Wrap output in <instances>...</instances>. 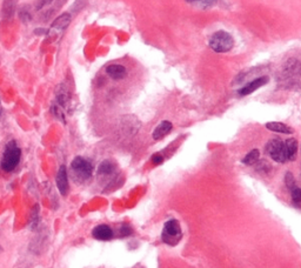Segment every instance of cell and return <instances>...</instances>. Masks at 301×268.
Listing matches in <instances>:
<instances>
[{
	"label": "cell",
	"instance_id": "6da1fadb",
	"mask_svg": "<svg viewBox=\"0 0 301 268\" xmlns=\"http://www.w3.org/2000/svg\"><path fill=\"white\" fill-rule=\"evenodd\" d=\"M21 159V149L15 140H11L6 143L4 153H2L0 167L6 173H11L18 167Z\"/></svg>",
	"mask_w": 301,
	"mask_h": 268
},
{
	"label": "cell",
	"instance_id": "7a4b0ae2",
	"mask_svg": "<svg viewBox=\"0 0 301 268\" xmlns=\"http://www.w3.org/2000/svg\"><path fill=\"white\" fill-rule=\"evenodd\" d=\"M234 46V40L230 33L218 31L209 39V47L217 53H227Z\"/></svg>",
	"mask_w": 301,
	"mask_h": 268
},
{
	"label": "cell",
	"instance_id": "3957f363",
	"mask_svg": "<svg viewBox=\"0 0 301 268\" xmlns=\"http://www.w3.org/2000/svg\"><path fill=\"white\" fill-rule=\"evenodd\" d=\"M182 238V232L181 227L178 220L175 219H171L163 225L162 233H161V239L163 243L168 246H175L179 244V241Z\"/></svg>",
	"mask_w": 301,
	"mask_h": 268
},
{
	"label": "cell",
	"instance_id": "277c9868",
	"mask_svg": "<svg viewBox=\"0 0 301 268\" xmlns=\"http://www.w3.org/2000/svg\"><path fill=\"white\" fill-rule=\"evenodd\" d=\"M71 169L73 172L74 178L79 181H86L93 174V165L90 160L83 156H75L71 162Z\"/></svg>",
	"mask_w": 301,
	"mask_h": 268
},
{
	"label": "cell",
	"instance_id": "5b68a950",
	"mask_svg": "<svg viewBox=\"0 0 301 268\" xmlns=\"http://www.w3.org/2000/svg\"><path fill=\"white\" fill-rule=\"evenodd\" d=\"M266 152L274 161L280 163L287 161L286 153H285V143L281 139L270 140V141L266 143Z\"/></svg>",
	"mask_w": 301,
	"mask_h": 268
},
{
	"label": "cell",
	"instance_id": "8992f818",
	"mask_svg": "<svg viewBox=\"0 0 301 268\" xmlns=\"http://www.w3.org/2000/svg\"><path fill=\"white\" fill-rule=\"evenodd\" d=\"M55 104L60 106L64 111L68 110V107H70L71 93L68 87L65 86V85H59V87L57 88V100H55Z\"/></svg>",
	"mask_w": 301,
	"mask_h": 268
},
{
	"label": "cell",
	"instance_id": "52a82bcc",
	"mask_svg": "<svg viewBox=\"0 0 301 268\" xmlns=\"http://www.w3.org/2000/svg\"><path fill=\"white\" fill-rule=\"evenodd\" d=\"M55 182H57V187L60 192L61 195H66L70 189V185H68V175L66 166H60L59 171L57 173V178H55Z\"/></svg>",
	"mask_w": 301,
	"mask_h": 268
},
{
	"label": "cell",
	"instance_id": "ba28073f",
	"mask_svg": "<svg viewBox=\"0 0 301 268\" xmlns=\"http://www.w3.org/2000/svg\"><path fill=\"white\" fill-rule=\"evenodd\" d=\"M268 78L267 77H260L257 78V79H254L253 81H251V83H248L247 85H245L243 88H240L239 90V94H240L241 97L248 96V94H252L253 92H255L257 90H259L260 87L265 86L268 83Z\"/></svg>",
	"mask_w": 301,
	"mask_h": 268
},
{
	"label": "cell",
	"instance_id": "9c48e42d",
	"mask_svg": "<svg viewBox=\"0 0 301 268\" xmlns=\"http://www.w3.org/2000/svg\"><path fill=\"white\" fill-rule=\"evenodd\" d=\"M92 235L94 239L99 241H109L113 238V231L107 225H99V226L93 228Z\"/></svg>",
	"mask_w": 301,
	"mask_h": 268
},
{
	"label": "cell",
	"instance_id": "30bf717a",
	"mask_svg": "<svg viewBox=\"0 0 301 268\" xmlns=\"http://www.w3.org/2000/svg\"><path fill=\"white\" fill-rule=\"evenodd\" d=\"M106 73L114 80H122L127 76V70L123 65L112 64L106 67Z\"/></svg>",
	"mask_w": 301,
	"mask_h": 268
},
{
	"label": "cell",
	"instance_id": "8fae6325",
	"mask_svg": "<svg viewBox=\"0 0 301 268\" xmlns=\"http://www.w3.org/2000/svg\"><path fill=\"white\" fill-rule=\"evenodd\" d=\"M71 14L70 13H63L55 20L52 22L51 25V31H64L71 24Z\"/></svg>",
	"mask_w": 301,
	"mask_h": 268
},
{
	"label": "cell",
	"instance_id": "7c38bea8",
	"mask_svg": "<svg viewBox=\"0 0 301 268\" xmlns=\"http://www.w3.org/2000/svg\"><path fill=\"white\" fill-rule=\"evenodd\" d=\"M17 11V0H4L1 8V17L5 21L11 20Z\"/></svg>",
	"mask_w": 301,
	"mask_h": 268
},
{
	"label": "cell",
	"instance_id": "4fadbf2b",
	"mask_svg": "<svg viewBox=\"0 0 301 268\" xmlns=\"http://www.w3.org/2000/svg\"><path fill=\"white\" fill-rule=\"evenodd\" d=\"M172 129H173L172 123L167 122V120H163V122L160 123L159 125L155 127L154 132H153V134H152L153 139L154 140L162 139L163 136H166L169 132H171Z\"/></svg>",
	"mask_w": 301,
	"mask_h": 268
},
{
	"label": "cell",
	"instance_id": "5bb4252c",
	"mask_svg": "<svg viewBox=\"0 0 301 268\" xmlns=\"http://www.w3.org/2000/svg\"><path fill=\"white\" fill-rule=\"evenodd\" d=\"M285 143V153H286V158L289 161H293L297 158V152H298V141L296 139L290 138L287 139Z\"/></svg>",
	"mask_w": 301,
	"mask_h": 268
},
{
	"label": "cell",
	"instance_id": "9a60e30c",
	"mask_svg": "<svg viewBox=\"0 0 301 268\" xmlns=\"http://www.w3.org/2000/svg\"><path fill=\"white\" fill-rule=\"evenodd\" d=\"M266 129L272 131V132L276 133H283V134H292L293 133V129H291L290 126L285 125L283 123H268L266 124Z\"/></svg>",
	"mask_w": 301,
	"mask_h": 268
},
{
	"label": "cell",
	"instance_id": "2e32d148",
	"mask_svg": "<svg viewBox=\"0 0 301 268\" xmlns=\"http://www.w3.org/2000/svg\"><path fill=\"white\" fill-rule=\"evenodd\" d=\"M39 206L34 205L33 208L31 210L29 213V219H28V227L29 230L34 231L35 228L39 226V220H40V212H39Z\"/></svg>",
	"mask_w": 301,
	"mask_h": 268
},
{
	"label": "cell",
	"instance_id": "e0dca14e",
	"mask_svg": "<svg viewBox=\"0 0 301 268\" xmlns=\"http://www.w3.org/2000/svg\"><path fill=\"white\" fill-rule=\"evenodd\" d=\"M116 171V165L110 160H105L98 167V174L99 175H111Z\"/></svg>",
	"mask_w": 301,
	"mask_h": 268
},
{
	"label": "cell",
	"instance_id": "ac0fdd59",
	"mask_svg": "<svg viewBox=\"0 0 301 268\" xmlns=\"http://www.w3.org/2000/svg\"><path fill=\"white\" fill-rule=\"evenodd\" d=\"M259 159H260L259 149L254 148V149H252L250 153H247V154L245 155V158L243 159V162L245 163V165L251 166V165H255V163L259 161Z\"/></svg>",
	"mask_w": 301,
	"mask_h": 268
},
{
	"label": "cell",
	"instance_id": "d6986e66",
	"mask_svg": "<svg viewBox=\"0 0 301 268\" xmlns=\"http://www.w3.org/2000/svg\"><path fill=\"white\" fill-rule=\"evenodd\" d=\"M32 18H33V14H32L29 6L24 5L19 8V19H20L24 24H27V22L31 21Z\"/></svg>",
	"mask_w": 301,
	"mask_h": 268
},
{
	"label": "cell",
	"instance_id": "ffe728a7",
	"mask_svg": "<svg viewBox=\"0 0 301 268\" xmlns=\"http://www.w3.org/2000/svg\"><path fill=\"white\" fill-rule=\"evenodd\" d=\"M186 1L189 2V4L207 8V7H212V6H214L215 4H217L218 0H186Z\"/></svg>",
	"mask_w": 301,
	"mask_h": 268
},
{
	"label": "cell",
	"instance_id": "44dd1931",
	"mask_svg": "<svg viewBox=\"0 0 301 268\" xmlns=\"http://www.w3.org/2000/svg\"><path fill=\"white\" fill-rule=\"evenodd\" d=\"M51 111H52V114H53L57 119L60 120L61 123H65V111L61 109L60 106L57 105V104H53Z\"/></svg>",
	"mask_w": 301,
	"mask_h": 268
},
{
	"label": "cell",
	"instance_id": "7402d4cb",
	"mask_svg": "<svg viewBox=\"0 0 301 268\" xmlns=\"http://www.w3.org/2000/svg\"><path fill=\"white\" fill-rule=\"evenodd\" d=\"M285 185H286V187L290 189V191H292L297 187L296 184V179H294V175L291 172H287L286 174H285Z\"/></svg>",
	"mask_w": 301,
	"mask_h": 268
},
{
	"label": "cell",
	"instance_id": "603a6c76",
	"mask_svg": "<svg viewBox=\"0 0 301 268\" xmlns=\"http://www.w3.org/2000/svg\"><path fill=\"white\" fill-rule=\"evenodd\" d=\"M291 195H292V201L294 202V204H300L301 202V188L300 187H297L292 189L291 191Z\"/></svg>",
	"mask_w": 301,
	"mask_h": 268
},
{
	"label": "cell",
	"instance_id": "cb8c5ba5",
	"mask_svg": "<svg viewBox=\"0 0 301 268\" xmlns=\"http://www.w3.org/2000/svg\"><path fill=\"white\" fill-rule=\"evenodd\" d=\"M131 234H132V228L127 225H123L120 228V237H129Z\"/></svg>",
	"mask_w": 301,
	"mask_h": 268
},
{
	"label": "cell",
	"instance_id": "d4e9b609",
	"mask_svg": "<svg viewBox=\"0 0 301 268\" xmlns=\"http://www.w3.org/2000/svg\"><path fill=\"white\" fill-rule=\"evenodd\" d=\"M54 0H37V4H35V9H41L45 6L50 5L51 2H53Z\"/></svg>",
	"mask_w": 301,
	"mask_h": 268
},
{
	"label": "cell",
	"instance_id": "484cf974",
	"mask_svg": "<svg viewBox=\"0 0 301 268\" xmlns=\"http://www.w3.org/2000/svg\"><path fill=\"white\" fill-rule=\"evenodd\" d=\"M163 158L162 155H160L159 153H156V154L152 155V162L154 163V165H160V163H162Z\"/></svg>",
	"mask_w": 301,
	"mask_h": 268
},
{
	"label": "cell",
	"instance_id": "4316f807",
	"mask_svg": "<svg viewBox=\"0 0 301 268\" xmlns=\"http://www.w3.org/2000/svg\"><path fill=\"white\" fill-rule=\"evenodd\" d=\"M34 34L38 35H44V34H48V29L46 28H38L34 31Z\"/></svg>",
	"mask_w": 301,
	"mask_h": 268
},
{
	"label": "cell",
	"instance_id": "83f0119b",
	"mask_svg": "<svg viewBox=\"0 0 301 268\" xmlns=\"http://www.w3.org/2000/svg\"><path fill=\"white\" fill-rule=\"evenodd\" d=\"M1 116H2V107H1V104H0V119H1Z\"/></svg>",
	"mask_w": 301,
	"mask_h": 268
}]
</instances>
